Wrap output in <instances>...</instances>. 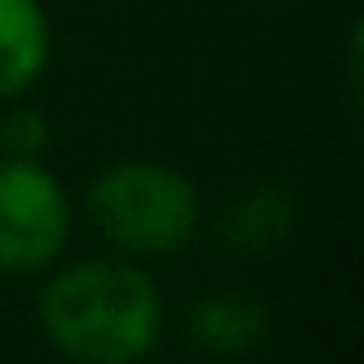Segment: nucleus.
I'll list each match as a JSON object with an SVG mask.
<instances>
[{
    "label": "nucleus",
    "mask_w": 364,
    "mask_h": 364,
    "mask_svg": "<svg viewBox=\"0 0 364 364\" xmlns=\"http://www.w3.org/2000/svg\"><path fill=\"white\" fill-rule=\"evenodd\" d=\"M37 318L70 364H139L157 350L166 304L134 258H79L42 286Z\"/></svg>",
    "instance_id": "nucleus-1"
},
{
    "label": "nucleus",
    "mask_w": 364,
    "mask_h": 364,
    "mask_svg": "<svg viewBox=\"0 0 364 364\" xmlns=\"http://www.w3.org/2000/svg\"><path fill=\"white\" fill-rule=\"evenodd\" d=\"M92 226L116 245V254L148 263L189 249L203 231V198L198 185L171 161L124 157L97 171L88 185Z\"/></svg>",
    "instance_id": "nucleus-2"
},
{
    "label": "nucleus",
    "mask_w": 364,
    "mask_h": 364,
    "mask_svg": "<svg viewBox=\"0 0 364 364\" xmlns=\"http://www.w3.org/2000/svg\"><path fill=\"white\" fill-rule=\"evenodd\" d=\"M70 235L74 203L42 157H0V272H46L70 249Z\"/></svg>",
    "instance_id": "nucleus-3"
},
{
    "label": "nucleus",
    "mask_w": 364,
    "mask_h": 364,
    "mask_svg": "<svg viewBox=\"0 0 364 364\" xmlns=\"http://www.w3.org/2000/svg\"><path fill=\"white\" fill-rule=\"evenodd\" d=\"M185 332L208 360H245L267 337V309L245 291H208L189 304Z\"/></svg>",
    "instance_id": "nucleus-4"
},
{
    "label": "nucleus",
    "mask_w": 364,
    "mask_h": 364,
    "mask_svg": "<svg viewBox=\"0 0 364 364\" xmlns=\"http://www.w3.org/2000/svg\"><path fill=\"white\" fill-rule=\"evenodd\" d=\"M300 203L286 185H254L222 213V245L235 258H267L295 235Z\"/></svg>",
    "instance_id": "nucleus-5"
},
{
    "label": "nucleus",
    "mask_w": 364,
    "mask_h": 364,
    "mask_svg": "<svg viewBox=\"0 0 364 364\" xmlns=\"http://www.w3.org/2000/svg\"><path fill=\"white\" fill-rule=\"evenodd\" d=\"M51 65V18L42 0H0V102H14Z\"/></svg>",
    "instance_id": "nucleus-6"
},
{
    "label": "nucleus",
    "mask_w": 364,
    "mask_h": 364,
    "mask_svg": "<svg viewBox=\"0 0 364 364\" xmlns=\"http://www.w3.org/2000/svg\"><path fill=\"white\" fill-rule=\"evenodd\" d=\"M51 143V124L37 107H14L0 116V157H42Z\"/></svg>",
    "instance_id": "nucleus-7"
}]
</instances>
